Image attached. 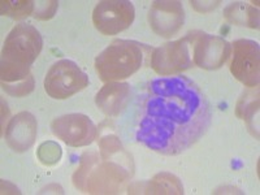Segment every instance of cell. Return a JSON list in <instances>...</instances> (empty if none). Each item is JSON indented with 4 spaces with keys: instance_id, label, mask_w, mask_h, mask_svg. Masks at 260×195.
Here are the masks:
<instances>
[{
    "instance_id": "1",
    "label": "cell",
    "mask_w": 260,
    "mask_h": 195,
    "mask_svg": "<svg viewBox=\"0 0 260 195\" xmlns=\"http://www.w3.org/2000/svg\"><path fill=\"white\" fill-rule=\"evenodd\" d=\"M211 104L194 81L161 77L139 96L136 138L148 150L173 156L197 143L211 125Z\"/></svg>"
},
{
    "instance_id": "2",
    "label": "cell",
    "mask_w": 260,
    "mask_h": 195,
    "mask_svg": "<svg viewBox=\"0 0 260 195\" xmlns=\"http://www.w3.org/2000/svg\"><path fill=\"white\" fill-rule=\"evenodd\" d=\"M43 47V39L31 25L20 24L12 29L2 51V86L22 82L31 76L30 67Z\"/></svg>"
},
{
    "instance_id": "3",
    "label": "cell",
    "mask_w": 260,
    "mask_h": 195,
    "mask_svg": "<svg viewBox=\"0 0 260 195\" xmlns=\"http://www.w3.org/2000/svg\"><path fill=\"white\" fill-rule=\"evenodd\" d=\"M95 154H85L73 176L76 187L86 192H117L121 183L132 176L129 169L111 159L99 162Z\"/></svg>"
},
{
    "instance_id": "4",
    "label": "cell",
    "mask_w": 260,
    "mask_h": 195,
    "mask_svg": "<svg viewBox=\"0 0 260 195\" xmlns=\"http://www.w3.org/2000/svg\"><path fill=\"white\" fill-rule=\"evenodd\" d=\"M143 62L142 45L134 41H113L95 59V71L104 82H115L130 77Z\"/></svg>"
},
{
    "instance_id": "5",
    "label": "cell",
    "mask_w": 260,
    "mask_h": 195,
    "mask_svg": "<svg viewBox=\"0 0 260 195\" xmlns=\"http://www.w3.org/2000/svg\"><path fill=\"white\" fill-rule=\"evenodd\" d=\"M87 85V74L76 62L67 59L55 62L45 78L46 92L53 99H68Z\"/></svg>"
},
{
    "instance_id": "6",
    "label": "cell",
    "mask_w": 260,
    "mask_h": 195,
    "mask_svg": "<svg viewBox=\"0 0 260 195\" xmlns=\"http://www.w3.org/2000/svg\"><path fill=\"white\" fill-rule=\"evenodd\" d=\"M199 32H190L186 37L175 42H168L154 50L151 57V67L162 77L175 76L190 68L192 60L190 57L189 46L195 42Z\"/></svg>"
},
{
    "instance_id": "7",
    "label": "cell",
    "mask_w": 260,
    "mask_h": 195,
    "mask_svg": "<svg viewBox=\"0 0 260 195\" xmlns=\"http://www.w3.org/2000/svg\"><path fill=\"white\" fill-rule=\"evenodd\" d=\"M133 4L126 0H103L96 4L92 12V22L104 36H115L133 24Z\"/></svg>"
},
{
    "instance_id": "8",
    "label": "cell",
    "mask_w": 260,
    "mask_h": 195,
    "mask_svg": "<svg viewBox=\"0 0 260 195\" xmlns=\"http://www.w3.org/2000/svg\"><path fill=\"white\" fill-rule=\"evenodd\" d=\"M260 50L256 42L238 39L233 43L231 72L247 87H257L260 77Z\"/></svg>"
},
{
    "instance_id": "9",
    "label": "cell",
    "mask_w": 260,
    "mask_h": 195,
    "mask_svg": "<svg viewBox=\"0 0 260 195\" xmlns=\"http://www.w3.org/2000/svg\"><path fill=\"white\" fill-rule=\"evenodd\" d=\"M51 129L57 138L72 147L89 146L96 137V126L89 116L82 113H69L55 118Z\"/></svg>"
},
{
    "instance_id": "10",
    "label": "cell",
    "mask_w": 260,
    "mask_h": 195,
    "mask_svg": "<svg viewBox=\"0 0 260 195\" xmlns=\"http://www.w3.org/2000/svg\"><path fill=\"white\" fill-rule=\"evenodd\" d=\"M232 52V46L220 37L199 32L195 39L194 62L199 68L215 71L221 68Z\"/></svg>"
},
{
    "instance_id": "11",
    "label": "cell",
    "mask_w": 260,
    "mask_h": 195,
    "mask_svg": "<svg viewBox=\"0 0 260 195\" xmlns=\"http://www.w3.org/2000/svg\"><path fill=\"white\" fill-rule=\"evenodd\" d=\"M148 21L157 36L164 38L175 36L185 21L182 4L175 0L154 2L148 13Z\"/></svg>"
},
{
    "instance_id": "12",
    "label": "cell",
    "mask_w": 260,
    "mask_h": 195,
    "mask_svg": "<svg viewBox=\"0 0 260 195\" xmlns=\"http://www.w3.org/2000/svg\"><path fill=\"white\" fill-rule=\"evenodd\" d=\"M37 138V120L30 112H20L9 121L6 130L8 146L16 152L29 150Z\"/></svg>"
},
{
    "instance_id": "13",
    "label": "cell",
    "mask_w": 260,
    "mask_h": 195,
    "mask_svg": "<svg viewBox=\"0 0 260 195\" xmlns=\"http://www.w3.org/2000/svg\"><path fill=\"white\" fill-rule=\"evenodd\" d=\"M130 92V86L127 83L108 82L98 91L95 103L107 116L115 117L120 115L127 106Z\"/></svg>"
},
{
    "instance_id": "14",
    "label": "cell",
    "mask_w": 260,
    "mask_h": 195,
    "mask_svg": "<svg viewBox=\"0 0 260 195\" xmlns=\"http://www.w3.org/2000/svg\"><path fill=\"white\" fill-rule=\"evenodd\" d=\"M224 16L232 24L248 26L252 29L259 27V12H257V9L248 4L232 3L225 9Z\"/></svg>"
},
{
    "instance_id": "15",
    "label": "cell",
    "mask_w": 260,
    "mask_h": 195,
    "mask_svg": "<svg viewBox=\"0 0 260 195\" xmlns=\"http://www.w3.org/2000/svg\"><path fill=\"white\" fill-rule=\"evenodd\" d=\"M237 116L245 120L247 126L252 132L256 138H259L257 129L259 126L255 125V113H259V91H248L242 95L236 110Z\"/></svg>"
},
{
    "instance_id": "16",
    "label": "cell",
    "mask_w": 260,
    "mask_h": 195,
    "mask_svg": "<svg viewBox=\"0 0 260 195\" xmlns=\"http://www.w3.org/2000/svg\"><path fill=\"white\" fill-rule=\"evenodd\" d=\"M147 194H182L183 189L180 180L169 173H160L148 183Z\"/></svg>"
},
{
    "instance_id": "17",
    "label": "cell",
    "mask_w": 260,
    "mask_h": 195,
    "mask_svg": "<svg viewBox=\"0 0 260 195\" xmlns=\"http://www.w3.org/2000/svg\"><path fill=\"white\" fill-rule=\"evenodd\" d=\"M0 4H2V15L9 16L16 20L27 17L34 12L36 8V3L30 0H17V2L3 0Z\"/></svg>"
},
{
    "instance_id": "18",
    "label": "cell",
    "mask_w": 260,
    "mask_h": 195,
    "mask_svg": "<svg viewBox=\"0 0 260 195\" xmlns=\"http://www.w3.org/2000/svg\"><path fill=\"white\" fill-rule=\"evenodd\" d=\"M38 157L45 166H53L61 159V147L53 141L42 143L38 148Z\"/></svg>"
},
{
    "instance_id": "19",
    "label": "cell",
    "mask_w": 260,
    "mask_h": 195,
    "mask_svg": "<svg viewBox=\"0 0 260 195\" xmlns=\"http://www.w3.org/2000/svg\"><path fill=\"white\" fill-rule=\"evenodd\" d=\"M3 90L12 96H25L34 90V78L30 76L27 80L15 85H3Z\"/></svg>"
},
{
    "instance_id": "20",
    "label": "cell",
    "mask_w": 260,
    "mask_h": 195,
    "mask_svg": "<svg viewBox=\"0 0 260 195\" xmlns=\"http://www.w3.org/2000/svg\"><path fill=\"white\" fill-rule=\"evenodd\" d=\"M57 2H41V3H36V11H34V16L41 20H48L55 15V11L57 8Z\"/></svg>"
}]
</instances>
